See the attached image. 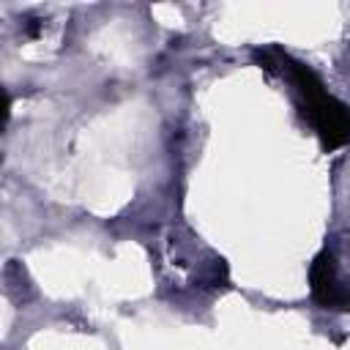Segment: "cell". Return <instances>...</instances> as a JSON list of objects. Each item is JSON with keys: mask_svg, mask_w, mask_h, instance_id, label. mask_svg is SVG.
Masks as SVG:
<instances>
[{"mask_svg": "<svg viewBox=\"0 0 350 350\" xmlns=\"http://www.w3.org/2000/svg\"><path fill=\"white\" fill-rule=\"evenodd\" d=\"M276 57H279L282 71L298 88V93L304 98V115L312 120L314 131L320 134L323 148L334 150V148L347 145L350 142V107L342 104L339 98H334L323 88L320 77L312 68H306L304 63L293 60L290 55H284L279 49H276Z\"/></svg>", "mask_w": 350, "mask_h": 350, "instance_id": "obj_1", "label": "cell"}, {"mask_svg": "<svg viewBox=\"0 0 350 350\" xmlns=\"http://www.w3.org/2000/svg\"><path fill=\"white\" fill-rule=\"evenodd\" d=\"M309 282H312V295L323 304V306H334V309H350V293L339 290L336 284V273H334V254L331 252H320L309 268Z\"/></svg>", "mask_w": 350, "mask_h": 350, "instance_id": "obj_2", "label": "cell"}]
</instances>
